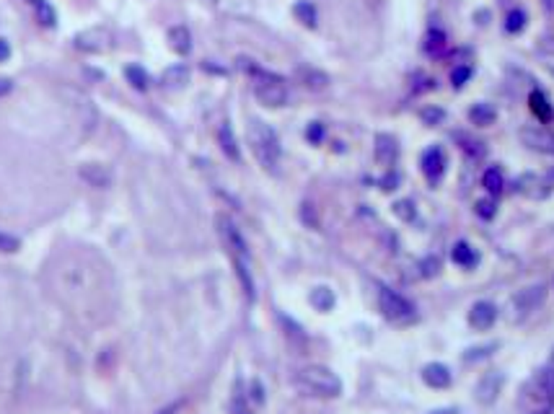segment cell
Listing matches in <instances>:
<instances>
[{
	"label": "cell",
	"mask_w": 554,
	"mask_h": 414,
	"mask_svg": "<svg viewBox=\"0 0 554 414\" xmlns=\"http://www.w3.org/2000/svg\"><path fill=\"white\" fill-rule=\"evenodd\" d=\"M296 389L306 396L314 399H337L342 394V380L340 375L326 368V365H306L296 373Z\"/></svg>",
	"instance_id": "1"
},
{
	"label": "cell",
	"mask_w": 554,
	"mask_h": 414,
	"mask_svg": "<svg viewBox=\"0 0 554 414\" xmlns=\"http://www.w3.org/2000/svg\"><path fill=\"white\" fill-rule=\"evenodd\" d=\"M249 145H251V151H254L256 161L262 163L267 171H277L280 166V156H282V148H280V137L275 132L272 127L265 125V122H259L254 119L251 125H249Z\"/></svg>",
	"instance_id": "2"
},
{
	"label": "cell",
	"mask_w": 554,
	"mask_h": 414,
	"mask_svg": "<svg viewBox=\"0 0 554 414\" xmlns=\"http://www.w3.org/2000/svg\"><path fill=\"white\" fill-rule=\"evenodd\" d=\"M241 62H244V68L256 78L254 96L259 99V104H265L270 109L285 106V102H288V88L282 83V78L272 76V73H265V70H259L256 65H247V60H241Z\"/></svg>",
	"instance_id": "3"
},
{
	"label": "cell",
	"mask_w": 554,
	"mask_h": 414,
	"mask_svg": "<svg viewBox=\"0 0 554 414\" xmlns=\"http://www.w3.org/2000/svg\"><path fill=\"white\" fill-rule=\"evenodd\" d=\"M378 308H381L386 322L404 324V322H412V319H415V303L407 301L404 296H399V293L392 288L378 290Z\"/></svg>",
	"instance_id": "4"
},
{
	"label": "cell",
	"mask_w": 554,
	"mask_h": 414,
	"mask_svg": "<svg viewBox=\"0 0 554 414\" xmlns=\"http://www.w3.org/2000/svg\"><path fill=\"white\" fill-rule=\"evenodd\" d=\"M544 301H546V285H541V282L518 290V293L511 298V305H508V308H511V319L513 322H523L526 316L539 311Z\"/></svg>",
	"instance_id": "5"
},
{
	"label": "cell",
	"mask_w": 554,
	"mask_h": 414,
	"mask_svg": "<svg viewBox=\"0 0 554 414\" xmlns=\"http://www.w3.org/2000/svg\"><path fill=\"white\" fill-rule=\"evenodd\" d=\"M215 226H218V236H221L226 251L230 254V259H249V246L241 236V230L236 228V223L226 215H218Z\"/></svg>",
	"instance_id": "6"
},
{
	"label": "cell",
	"mask_w": 554,
	"mask_h": 414,
	"mask_svg": "<svg viewBox=\"0 0 554 414\" xmlns=\"http://www.w3.org/2000/svg\"><path fill=\"white\" fill-rule=\"evenodd\" d=\"M529 399L534 404H552L554 401V365H546L529 383Z\"/></svg>",
	"instance_id": "7"
},
{
	"label": "cell",
	"mask_w": 554,
	"mask_h": 414,
	"mask_svg": "<svg viewBox=\"0 0 554 414\" xmlns=\"http://www.w3.org/2000/svg\"><path fill=\"white\" fill-rule=\"evenodd\" d=\"M503 383H505V375L500 371L485 373V375L479 378L477 389H474V399H477L482 406L494 404L497 396H500V391H503Z\"/></svg>",
	"instance_id": "8"
},
{
	"label": "cell",
	"mask_w": 554,
	"mask_h": 414,
	"mask_svg": "<svg viewBox=\"0 0 554 414\" xmlns=\"http://www.w3.org/2000/svg\"><path fill=\"white\" fill-rule=\"evenodd\" d=\"M520 143L531 148L536 153H546V156H554V132H546L541 127H523L518 132Z\"/></svg>",
	"instance_id": "9"
},
{
	"label": "cell",
	"mask_w": 554,
	"mask_h": 414,
	"mask_svg": "<svg viewBox=\"0 0 554 414\" xmlns=\"http://www.w3.org/2000/svg\"><path fill=\"white\" fill-rule=\"evenodd\" d=\"M469 326L474 331H487L492 329L494 322H497V305L492 301H477V303L469 308Z\"/></svg>",
	"instance_id": "10"
},
{
	"label": "cell",
	"mask_w": 554,
	"mask_h": 414,
	"mask_svg": "<svg viewBox=\"0 0 554 414\" xmlns=\"http://www.w3.org/2000/svg\"><path fill=\"white\" fill-rule=\"evenodd\" d=\"M445 171V156L441 148H427L422 156V174L427 177L430 184H438Z\"/></svg>",
	"instance_id": "11"
},
{
	"label": "cell",
	"mask_w": 554,
	"mask_h": 414,
	"mask_svg": "<svg viewBox=\"0 0 554 414\" xmlns=\"http://www.w3.org/2000/svg\"><path fill=\"white\" fill-rule=\"evenodd\" d=\"M422 380H425L430 389H448L453 383V373L443 363H427L422 368Z\"/></svg>",
	"instance_id": "12"
},
{
	"label": "cell",
	"mask_w": 554,
	"mask_h": 414,
	"mask_svg": "<svg viewBox=\"0 0 554 414\" xmlns=\"http://www.w3.org/2000/svg\"><path fill=\"white\" fill-rule=\"evenodd\" d=\"M518 192L531 197V200H544V197L552 192V186H549L546 179L536 177V174H526V177L518 179Z\"/></svg>",
	"instance_id": "13"
},
{
	"label": "cell",
	"mask_w": 554,
	"mask_h": 414,
	"mask_svg": "<svg viewBox=\"0 0 554 414\" xmlns=\"http://www.w3.org/2000/svg\"><path fill=\"white\" fill-rule=\"evenodd\" d=\"M76 42L85 52H104L111 44V34L106 29H91V32H83Z\"/></svg>",
	"instance_id": "14"
},
{
	"label": "cell",
	"mask_w": 554,
	"mask_h": 414,
	"mask_svg": "<svg viewBox=\"0 0 554 414\" xmlns=\"http://www.w3.org/2000/svg\"><path fill=\"white\" fill-rule=\"evenodd\" d=\"M451 259H453V264H459L464 270H474L479 264V254L469 241H456L451 249Z\"/></svg>",
	"instance_id": "15"
},
{
	"label": "cell",
	"mask_w": 554,
	"mask_h": 414,
	"mask_svg": "<svg viewBox=\"0 0 554 414\" xmlns=\"http://www.w3.org/2000/svg\"><path fill=\"white\" fill-rule=\"evenodd\" d=\"M396 156H399V145H396V137L384 135V132L375 137V161L384 163V166H394Z\"/></svg>",
	"instance_id": "16"
},
{
	"label": "cell",
	"mask_w": 554,
	"mask_h": 414,
	"mask_svg": "<svg viewBox=\"0 0 554 414\" xmlns=\"http://www.w3.org/2000/svg\"><path fill=\"white\" fill-rule=\"evenodd\" d=\"M81 179L88 181L91 186H96V189H104V186L111 184V171L106 166H102V163H83L81 166Z\"/></svg>",
	"instance_id": "17"
},
{
	"label": "cell",
	"mask_w": 554,
	"mask_h": 414,
	"mask_svg": "<svg viewBox=\"0 0 554 414\" xmlns=\"http://www.w3.org/2000/svg\"><path fill=\"white\" fill-rule=\"evenodd\" d=\"M218 143H221V151L228 156L233 163L241 161V151H239V143H236V135H233V127L228 122H223L221 130H218Z\"/></svg>",
	"instance_id": "18"
},
{
	"label": "cell",
	"mask_w": 554,
	"mask_h": 414,
	"mask_svg": "<svg viewBox=\"0 0 554 414\" xmlns=\"http://www.w3.org/2000/svg\"><path fill=\"white\" fill-rule=\"evenodd\" d=\"M308 303L314 305L319 313H329L337 303V296H334L332 288H326V285H316L311 290V296H308Z\"/></svg>",
	"instance_id": "19"
},
{
	"label": "cell",
	"mask_w": 554,
	"mask_h": 414,
	"mask_svg": "<svg viewBox=\"0 0 554 414\" xmlns=\"http://www.w3.org/2000/svg\"><path fill=\"white\" fill-rule=\"evenodd\" d=\"M169 44L176 55H189V50H192V34H189L187 26H171Z\"/></svg>",
	"instance_id": "20"
},
{
	"label": "cell",
	"mask_w": 554,
	"mask_h": 414,
	"mask_svg": "<svg viewBox=\"0 0 554 414\" xmlns=\"http://www.w3.org/2000/svg\"><path fill=\"white\" fill-rule=\"evenodd\" d=\"M529 106H531V111L536 114V119L539 122H549V119L554 117V109H552V104H549V99L544 96V91H531V96H529Z\"/></svg>",
	"instance_id": "21"
},
{
	"label": "cell",
	"mask_w": 554,
	"mask_h": 414,
	"mask_svg": "<svg viewBox=\"0 0 554 414\" xmlns=\"http://www.w3.org/2000/svg\"><path fill=\"white\" fill-rule=\"evenodd\" d=\"M482 184H485V189L490 192V195L497 197L505 189L503 169H500V166H490V169L485 171V177H482Z\"/></svg>",
	"instance_id": "22"
},
{
	"label": "cell",
	"mask_w": 554,
	"mask_h": 414,
	"mask_svg": "<svg viewBox=\"0 0 554 414\" xmlns=\"http://www.w3.org/2000/svg\"><path fill=\"white\" fill-rule=\"evenodd\" d=\"M469 119L477 127H490V125H494L497 111H494V106H490V104H474L469 109Z\"/></svg>",
	"instance_id": "23"
},
{
	"label": "cell",
	"mask_w": 554,
	"mask_h": 414,
	"mask_svg": "<svg viewBox=\"0 0 554 414\" xmlns=\"http://www.w3.org/2000/svg\"><path fill=\"white\" fill-rule=\"evenodd\" d=\"M298 78L308 85V88H314V91H321V88H326V83H329V76L316 68H298Z\"/></svg>",
	"instance_id": "24"
},
{
	"label": "cell",
	"mask_w": 554,
	"mask_h": 414,
	"mask_svg": "<svg viewBox=\"0 0 554 414\" xmlns=\"http://www.w3.org/2000/svg\"><path fill=\"white\" fill-rule=\"evenodd\" d=\"M293 13H296V18H298L300 24L308 26V29H314L316 21H319V16H316V8L311 0H298L296 6H293Z\"/></svg>",
	"instance_id": "25"
},
{
	"label": "cell",
	"mask_w": 554,
	"mask_h": 414,
	"mask_svg": "<svg viewBox=\"0 0 554 414\" xmlns=\"http://www.w3.org/2000/svg\"><path fill=\"white\" fill-rule=\"evenodd\" d=\"M187 81H189L187 65H174V68H169L163 73V83L169 85V88H179V85H184Z\"/></svg>",
	"instance_id": "26"
},
{
	"label": "cell",
	"mask_w": 554,
	"mask_h": 414,
	"mask_svg": "<svg viewBox=\"0 0 554 414\" xmlns=\"http://www.w3.org/2000/svg\"><path fill=\"white\" fill-rule=\"evenodd\" d=\"M125 76H127V81L135 85L137 91H145V88L151 85V78H148V73H145L140 65H127V68H125Z\"/></svg>",
	"instance_id": "27"
},
{
	"label": "cell",
	"mask_w": 554,
	"mask_h": 414,
	"mask_svg": "<svg viewBox=\"0 0 554 414\" xmlns=\"http://www.w3.org/2000/svg\"><path fill=\"white\" fill-rule=\"evenodd\" d=\"M445 50V34L441 29H433V32H427L425 36V52L430 55H441Z\"/></svg>",
	"instance_id": "28"
},
{
	"label": "cell",
	"mask_w": 554,
	"mask_h": 414,
	"mask_svg": "<svg viewBox=\"0 0 554 414\" xmlns=\"http://www.w3.org/2000/svg\"><path fill=\"white\" fill-rule=\"evenodd\" d=\"M523 26H526V13L520 8H513L508 16H505V32L508 34H518V32H523Z\"/></svg>",
	"instance_id": "29"
},
{
	"label": "cell",
	"mask_w": 554,
	"mask_h": 414,
	"mask_svg": "<svg viewBox=\"0 0 554 414\" xmlns=\"http://www.w3.org/2000/svg\"><path fill=\"white\" fill-rule=\"evenodd\" d=\"M497 342H492V345H482V347H471V350H466V355H464V363H477V360H482V357H490L492 355V350H497Z\"/></svg>",
	"instance_id": "30"
},
{
	"label": "cell",
	"mask_w": 554,
	"mask_h": 414,
	"mask_svg": "<svg viewBox=\"0 0 554 414\" xmlns=\"http://www.w3.org/2000/svg\"><path fill=\"white\" fill-rule=\"evenodd\" d=\"M230 414H254L251 406H249V396L244 391H236L233 399H230Z\"/></svg>",
	"instance_id": "31"
},
{
	"label": "cell",
	"mask_w": 554,
	"mask_h": 414,
	"mask_svg": "<svg viewBox=\"0 0 554 414\" xmlns=\"http://www.w3.org/2000/svg\"><path fill=\"white\" fill-rule=\"evenodd\" d=\"M420 270H422V277H438L441 275V259L438 256H427L420 262Z\"/></svg>",
	"instance_id": "32"
},
{
	"label": "cell",
	"mask_w": 554,
	"mask_h": 414,
	"mask_svg": "<svg viewBox=\"0 0 554 414\" xmlns=\"http://www.w3.org/2000/svg\"><path fill=\"white\" fill-rule=\"evenodd\" d=\"M394 212H396L401 220H415V215H417V210H415V202H412V200H399V202L394 205Z\"/></svg>",
	"instance_id": "33"
},
{
	"label": "cell",
	"mask_w": 554,
	"mask_h": 414,
	"mask_svg": "<svg viewBox=\"0 0 554 414\" xmlns=\"http://www.w3.org/2000/svg\"><path fill=\"white\" fill-rule=\"evenodd\" d=\"M300 220L306 223L308 228H319V218H316V207L311 202L300 205Z\"/></svg>",
	"instance_id": "34"
},
{
	"label": "cell",
	"mask_w": 554,
	"mask_h": 414,
	"mask_svg": "<svg viewBox=\"0 0 554 414\" xmlns=\"http://www.w3.org/2000/svg\"><path fill=\"white\" fill-rule=\"evenodd\" d=\"M18 246H21V241H18L16 236H11V233H3V230H0V251L13 254V251H18Z\"/></svg>",
	"instance_id": "35"
},
{
	"label": "cell",
	"mask_w": 554,
	"mask_h": 414,
	"mask_svg": "<svg viewBox=\"0 0 554 414\" xmlns=\"http://www.w3.org/2000/svg\"><path fill=\"white\" fill-rule=\"evenodd\" d=\"M469 78H471V68H469V65H461V68H453L451 81H453V85H456V88H461V85L466 83Z\"/></svg>",
	"instance_id": "36"
},
{
	"label": "cell",
	"mask_w": 554,
	"mask_h": 414,
	"mask_svg": "<svg viewBox=\"0 0 554 414\" xmlns=\"http://www.w3.org/2000/svg\"><path fill=\"white\" fill-rule=\"evenodd\" d=\"M494 200H479L477 202V215L485 220H492L494 218Z\"/></svg>",
	"instance_id": "37"
},
{
	"label": "cell",
	"mask_w": 554,
	"mask_h": 414,
	"mask_svg": "<svg viewBox=\"0 0 554 414\" xmlns=\"http://www.w3.org/2000/svg\"><path fill=\"white\" fill-rule=\"evenodd\" d=\"M308 140L311 143H321V137H324V125H319V122H311V127H308Z\"/></svg>",
	"instance_id": "38"
},
{
	"label": "cell",
	"mask_w": 554,
	"mask_h": 414,
	"mask_svg": "<svg viewBox=\"0 0 554 414\" xmlns=\"http://www.w3.org/2000/svg\"><path fill=\"white\" fill-rule=\"evenodd\" d=\"M249 396H251L254 404H265V389H262L259 380H251V394H249Z\"/></svg>",
	"instance_id": "39"
},
{
	"label": "cell",
	"mask_w": 554,
	"mask_h": 414,
	"mask_svg": "<svg viewBox=\"0 0 554 414\" xmlns=\"http://www.w3.org/2000/svg\"><path fill=\"white\" fill-rule=\"evenodd\" d=\"M422 119H425L427 125H441V119H443V111L441 109H425L422 111Z\"/></svg>",
	"instance_id": "40"
},
{
	"label": "cell",
	"mask_w": 554,
	"mask_h": 414,
	"mask_svg": "<svg viewBox=\"0 0 554 414\" xmlns=\"http://www.w3.org/2000/svg\"><path fill=\"white\" fill-rule=\"evenodd\" d=\"M539 50L546 52V55H554V32H552V34H546L544 39H541V44H539Z\"/></svg>",
	"instance_id": "41"
},
{
	"label": "cell",
	"mask_w": 554,
	"mask_h": 414,
	"mask_svg": "<svg viewBox=\"0 0 554 414\" xmlns=\"http://www.w3.org/2000/svg\"><path fill=\"white\" fill-rule=\"evenodd\" d=\"M11 57V44L6 39H0V62H6Z\"/></svg>",
	"instance_id": "42"
},
{
	"label": "cell",
	"mask_w": 554,
	"mask_h": 414,
	"mask_svg": "<svg viewBox=\"0 0 554 414\" xmlns=\"http://www.w3.org/2000/svg\"><path fill=\"white\" fill-rule=\"evenodd\" d=\"M427 414H459V409H453V406H443V409H433V412Z\"/></svg>",
	"instance_id": "43"
},
{
	"label": "cell",
	"mask_w": 554,
	"mask_h": 414,
	"mask_svg": "<svg viewBox=\"0 0 554 414\" xmlns=\"http://www.w3.org/2000/svg\"><path fill=\"white\" fill-rule=\"evenodd\" d=\"M179 406H181V401H176V404H171L169 409H161V412H158V414H174V412H176V409H179Z\"/></svg>",
	"instance_id": "44"
},
{
	"label": "cell",
	"mask_w": 554,
	"mask_h": 414,
	"mask_svg": "<svg viewBox=\"0 0 554 414\" xmlns=\"http://www.w3.org/2000/svg\"><path fill=\"white\" fill-rule=\"evenodd\" d=\"M552 365H554V347H552Z\"/></svg>",
	"instance_id": "45"
},
{
	"label": "cell",
	"mask_w": 554,
	"mask_h": 414,
	"mask_svg": "<svg viewBox=\"0 0 554 414\" xmlns=\"http://www.w3.org/2000/svg\"><path fill=\"white\" fill-rule=\"evenodd\" d=\"M373 3H378V0H373Z\"/></svg>",
	"instance_id": "46"
}]
</instances>
